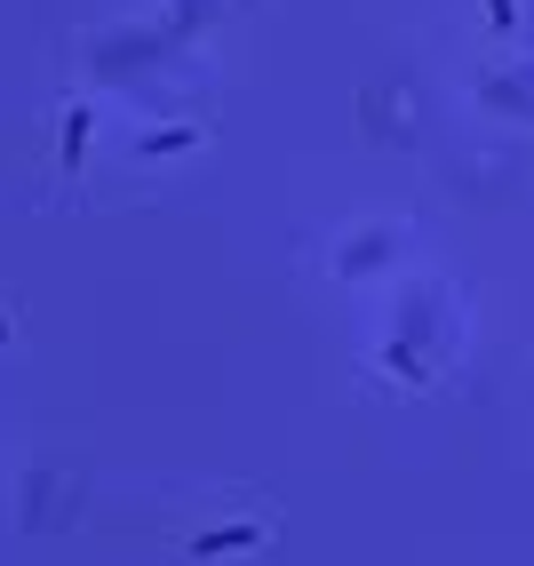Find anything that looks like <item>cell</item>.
Segmentation results:
<instances>
[{"label": "cell", "mask_w": 534, "mask_h": 566, "mask_svg": "<svg viewBox=\"0 0 534 566\" xmlns=\"http://www.w3.org/2000/svg\"><path fill=\"white\" fill-rule=\"evenodd\" d=\"M88 153V104H72V120H64V168H81Z\"/></svg>", "instance_id": "2"}, {"label": "cell", "mask_w": 534, "mask_h": 566, "mask_svg": "<svg viewBox=\"0 0 534 566\" xmlns=\"http://www.w3.org/2000/svg\"><path fill=\"white\" fill-rule=\"evenodd\" d=\"M248 543H263V526H216V535H200L192 551H200V558H232V551H248Z\"/></svg>", "instance_id": "1"}, {"label": "cell", "mask_w": 534, "mask_h": 566, "mask_svg": "<svg viewBox=\"0 0 534 566\" xmlns=\"http://www.w3.org/2000/svg\"><path fill=\"white\" fill-rule=\"evenodd\" d=\"M486 17H494V24H511V0H486Z\"/></svg>", "instance_id": "3"}]
</instances>
